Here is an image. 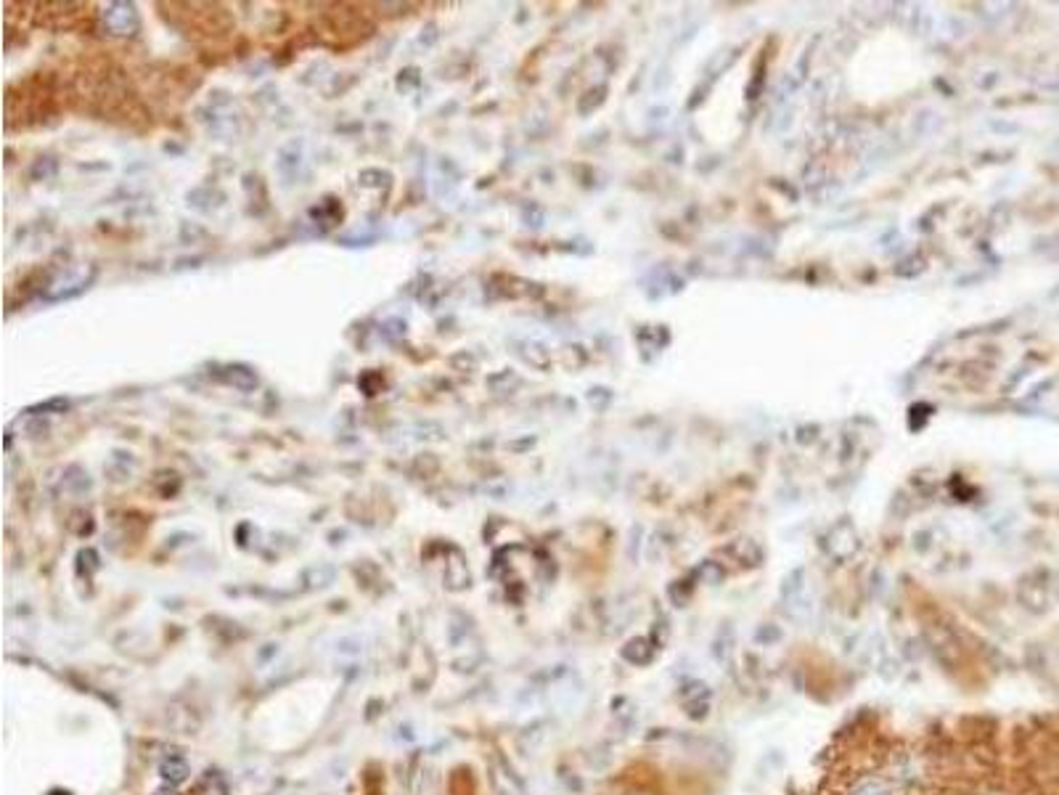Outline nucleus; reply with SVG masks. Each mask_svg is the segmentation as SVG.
Here are the masks:
<instances>
[{
  "mask_svg": "<svg viewBox=\"0 0 1059 795\" xmlns=\"http://www.w3.org/2000/svg\"><path fill=\"white\" fill-rule=\"evenodd\" d=\"M853 795H890V791L884 788L882 783H875V780H869V783H861V785L853 791Z\"/></svg>",
  "mask_w": 1059,
  "mask_h": 795,
  "instance_id": "1",
  "label": "nucleus"
}]
</instances>
